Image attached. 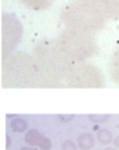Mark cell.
Returning <instances> with one entry per match:
<instances>
[{
    "label": "cell",
    "mask_w": 119,
    "mask_h": 150,
    "mask_svg": "<svg viewBox=\"0 0 119 150\" xmlns=\"http://www.w3.org/2000/svg\"><path fill=\"white\" fill-rule=\"evenodd\" d=\"M33 59L43 87H56L67 75L73 62L58 47L56 41L41 40L33 48Z\"/></svg>",
    "instance_id": "cell-1"
},
{
    "label": "cell",
    "mask_w": 119,
    "mask_h": 150,
    "mask_svg": "<svg viewBox=\"0 0 119 150\" xmlns=\"http://www.w3.org/2000/svg\"><path fill=\"white\" fill-rule=\"evenodd\" d=\"M1 86L10 89L43 87L33 56L25 52H14L3 59Z\"/></svg>",
    "instance_id": "cell-2"
},
{
    "label": "cell",
    "mask_w": 119,
    "mask_h": 150,
    "mask_svg": "<svg viewBox=\"0 0 119 150\" xmlns=\"http://www.w3.org/2000/svg\"><path fill=\"white\" fill-rule=\"evenodd\" d=\"M60 21L66 29L93 34L103 30L108 19L90 0H71L62 8Z\"/></svg>",
    "instance_id": "cell-3"
},
{
    "label": "cell",
    "mask_w": 119,
    "mask_h": 150,
    "mask_svg": "<svg viewBox=\"0 0 119 150\" xmlns=\"http://www.w3.org/2000/svg\"><path fill=\"white\" fill-rule=\"evenodd\" d=\"M55 41L73 63L85 62L97 53V41L92 33L66 29Z\"/></svg>",
    "instance_id": "cell-4"
},
{
    "label": "cell",
    "mask_w": 119,
    "mask_h": 150,
    "mask_svg": "<svg viewBox=\"0 0 119 150\" xmlns=\"http://www.w3.org/2000/svg\"><path fill=\"white\" fill-rule=\"evenodd\" d=\"M64 83L76 89H100L105 85V78L99 68L86 62L73 63L68 70Z\"/></svg>",
    "instance_id": "cell-5"
},
{
    "label": "cell",
    "mask_w": 119,
    "mask_h": 150,
    "mask_svg": "<svg viewBox=\"0 0 119 150\" xmlns=\"http://www.w3.org/2000/svg\"><path fill=\"white\" fill-rule=\"evenodd\" d=\"M24 36V26L14 14L1 15V59L14 53Z\"/></svg>",
    "instance_id": "cell-6"
},
{
    "label": "cell",
    "mask_w": 119,
    "mask_h": 150,
    "mask_svg": "<svg viewBox=\"0 0 119 150\" xmlns=\"http://www.w3.org/2000/svg\"><path fill=\"white\" fill-rule=\"evenodd\" d=\"M25 142L28 143L29 146L38 147L41 150H51L52 147L51 139L43 135L38 130H29L25 135Z\"/></svg>",
    "instance_id": "cell-7"
},
{
    "label": "cell",
    "mask_w": 119,
    "mask_h": 150,
    "mask_svg": "<svg viewBox=\"0 0 119 150\" xmlns=\"http://www.w3.org/2000/svg\"><path fill=\"white\" fill-rule=\"evenodd\" d=\"M107 19H114L119 16V0H90Z\"/></svg>",
    "instance_id": "cell-8"
},
{
    "label": "cell",
    "mask_w": 119,
    "mask_h": 150,
    "mask_svg": "<svg viewBox=\"0 0 119 150\" xmlns=\"http://www.w3.org/2000/svg\"><path fill=\"white\" fill-rule=\"evenodd\" d=\"M24 7L32 10V11H44L53 4L55 0H19Z\"/></svg>",
    "instance_id": "cell-9"
},
{
    "label": "cell",
    "mask_w": 119,
    "mask_h": 150,
    "mask_svg": "<svg viewBox=\"0 0 119 150\" xmlns=\"http://www.w3.org/2000/svg\"><path fill=\"white\" fill-rule=\"evenodd\" d=\"M110 76L112 82L119 83V44L112 53L111 63H110Z\"/></svg>",
    "instance_id": "cell-10"
},
{
    "label": "cell",
    "mask_w": 119,
    "mask_h": 150,
    "mask_svg": "<svg viewBox=\"0 0 119 150\" xmlns=\"http://www.w3.org/2000/svg\"><path fill=\"white\" fill-rule=\"evenodd\" d=\"M77 146L81 150H90L95 146V137L89 132H82L77 138Z\"/></svg>",
    "instance_id": "cell-11"
},
{
    "label": "cell",
    "mask_w": 119,
    "mask_h": 150,
    "mask_svg": "<svg viewBox=\"0 0 119 150\" xmlns=\"http://www.w3.org/2000/svg\"><path fill=\"white\" fill-rule=\"evenodd\" d=\"M96 138L99 141L101 145H110V143L114 141V137H112V132L107 128H101V130L97 131V135H96Z\"/></svg>",
    "instance_id": "cell-12"
},
{
    "label": "cell",
    "mask_w": 119,
    "mask_h": 150,
    "mask_svg": "<svg viewBox=\"0 0 119 150\" xmlns=\"http://www.w3.org/2000/svg\"><path fill=\"white\" fill-rule=\"evenodd\" d=\"M10 127L14 132H25L28 128V123L21 117H14L10 123Z\"/></svg>",
    "instance_id": "cell-13"
},
{
    "label": "cell",
    "mask_w": 119,
    "mask_h": 150,
    "mask_svg": "<svg viewBox=\"0 0 119 150\" xmlns=\"http://www.w3.org/2000/svg\"><path fill=\"white\" fill-rule=\"evenodd\" d=\"M110 115H89L88 116V119L90 120V122H93L95 124H104L105 122H108L110 120Z\"/></svg>",
    "instance_id": "cell-14"
},
{
    "label": "cell",
    "mask_w": 119,
    "mask_h": 150,
    "mask_svg": "<svg viewBox=\"0 0 119 150\" xmlns=\"http://www.w3.org/2000/svg\"><path fill=\"white\" fill-rule=\"evenodd\" d=\"M62 150H78V146H77V143L67 139V141H64L62 143Z\"/></svg>",
    "instance_id": "cell-15"
},
{
    "label": "cell",
    "mask_w": 119,
    "mask_h": 150,
    "mask_svg": "<svg viewBox=\"0 0 119 150\" xmlns=\"http://www.w3.org/2000/svg\"><path fill=\"white\" fill-rule=\"evenodd\" d=\"M76 116L74 115H58V120H60L62 123H67L70 120H74Z\"/></svg>",
    "instance_id": "cell-16"
},
{
    "label": "cell",
    "mask_w": 119,
    "mask_h": 150,
    "mask_svg": "<svg viewBox=\"0 0 119 150\" xmlns=\"http://www.w3.org/2000/svg\"><path fill=\"white\" fill-rule=\"evenodd\" d=\"M112 143H114V147H116V149H119V135L116 137V138H114V141H112Z\"/></svg>",
    "instance_id": "cell-17"
},
{
    "label": "cell",
    "mask_w": 119,
    "mask_h": 150,
    "mask_svg": "<svg viewBox=\"0 0 119 150\" xmlns=\"http://www.w3.org/2000/svg\"><path fill=\"white\" fill-rule=\"evenodd\" d=\"M21 150H41V149H38V147H34V146H29V145H28V146H24Z\"/></svg>",
    "instance_id": "cell-18"
},
{
    "label": "cell",
    "mask_w": 119,
    "mask_h": 150,
    "mask_svg": "<svg viewBox=\"0 0 119 150\" xmlns=\"http://www.w3.org/2000/svg\"><path fill=\"white\" fill-rule=\"evenodd\" d=\"M6 146H7V149L11 146V138H10L8 135H7V138H6Z\"/></svg>",
    "instance_id": "cell-19"
},
{
    "label": "cell",
    "mask_w": 119,
    "mask_h": 150,
    "mask_svg": "<svg viewBox=\"0 0 119 150\" xmlns=\"http://www.w3.org/2000/svg\"><path fill=\"white\" fill-rule=\"evenodd\" d=\"M103 150H118L116 147H104Z\"/></svg>",
    "instance_id": "cell-20"
}]
</instances>
